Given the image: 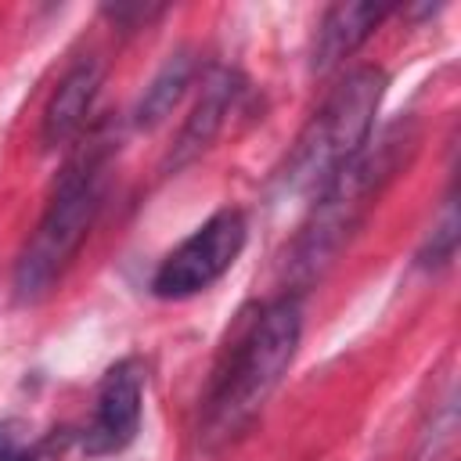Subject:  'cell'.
Returning <instances> with one entry per match:
<instances>
[{"mask_svg":"<svg viewBox=\"0 0 461 461\" xmlns=\"http://www.w3.org/2000/svg\"><path fill=\"white\" fill-rule=\"evenodd\" d=\"M303 335V306L295 292H285L252 313H241L230 342L223 346L202 414V439L220 447L234 439L263 411L267 396L285 378Z\"/></svg>","mask_w":461,"mask_h":461,"instance_id":"1","label":"cell"},{"mask_svg":"<svg viewBox=\"0 0 461 461\" xmlns=\"http://www.w3.org/2000/svg\"><path fill=\"white\" fill-rule=\"evenodd\" d=\"M241 94H245L241 72L212 68L205 76V83H202V94H198V101H194V108H191V115H187L173 151H169V166H187L191 158H198L212 144V137L223 130V122L234 112Z\"/></svg>","mask_w":461,"mask_h":461,"instance_id":"7","label":"cell"},{"mask_svg":"<svg viewBox=\"0 0 461 461\" xmlns=\"http://www.w3.org/2000/svg\"><path fill=\"white\" fill-rule=\"evenodd\" d=\"M101 79H104V61L86 54L79 58L58 83L54 97L47 101V112H43V144L47 148H58L65 140H72L83 126H86V115L94 108V97L101 90Z\"/></svg>","mask_w":461,"mask_h":461,"instance_id":"8","label":"cell"},{"mask_svg":"<svg viewBox=\"0 0 461 461\" xmlns=\"http://www.w3.org/2000/svg\"><path fill=\"white\" fill-rule=\"evenodd\" d=\"M385 14H389L385 4H367V0L328 7L324 18H321V25H317L313 50H310L313 72H328V68L342 65V61L378 29V22H382Z\"/></svg>","mask_w":461,"mask_h":461,"instance_id":"9","label":"cell"},{"mask_svg":"<svg viewBox=\"0 0 461 461\" xmlns=\"http://www.w3.org/2000/svg\"><path fill=\"white\" fill-rule=\"evenodd\" d=\"M104 14L122 29V32H130V29H140V25H148L151 18H158L162 14V7H144V4H115V7H104Z\"/></svg>","mask_w":461,"mask_h":461,"instance_id":"12","label":"cell"},{"mask_svg":"<svg viewBox=\"0 0 461 461\" xmlns=\"http://www.w3.org/2000/svg\"><path fill=\"white\" fill-rule=\"evenodd\" d=\"M249 223L241 209H220L202 227H194L155 270L151 292L158 299H191L216 285L241 256Z\"/></svg>","mask_w":461,"mask_h":461,"instance_id":"5","label":"cell"},{"mask_svg":"<svg viewBox=\"0 0 461 461\" xmlns=\"http://www.w3.org/2000/svg\"><path fill=\"white\" fill-rule=\"evenodd\" d=\"M0 461H32V454L22 450V443L7 421H0Z\"/></svg>","mask_w":461,"mask_h":461,"instance_id":"13","label":"cell"},{"mask_svg":"<svg viewBox=\"0 0 461 461\" xmlns=\"http://www.w3.org/2000/svg\"><path fill=\"white\" fill-rule=\"evenodd\" d=\"M385 72L360 65L324 97V104L299 130L285 166L277 169V191L285 198H317L328 180L360 155L375 130V115L385 97Z\"/></svg>","mask_w":461,"mask_h":461,"instance_id":"3","label":"cell"},{"mask_svg":"<svg viewBox=\"0 0 461 461\" xmlns=\"http://www.w3.org/2000/svg\"><path fill=\"white\" fill-rule=\"evenodd\" d=\"M454 245H457V216H454V205H450L443 227L432 230V238H429V245H425V252H421L418 259H421L425 267H443V263H450Z\"/></svg>","mask_w":461,"mask_h":461,"instance_id":"11","label":"cell"},{"mask_svg":"<svg viewBox=\"0 0 461 461\" xmlns=\"http://www.w3.org/2000/svg\"><path fill=\"white\" fill-rule=\"evenodd\" d=\"M418 151V126L411 119H400L385 126L375 140L360 148L353 162H346L328 187L317 194L306 227L299 230L292 245V274L295 277H313L321 274L339 249L349 241V234L360 227L375 198L389 187V180L411 162Z\"/></svg>","mask_w":461,"mask_h":461,"instance_id":"2","label":"cell"},{"mask_svg":"<svg viewBox=\"0 0 461 461\" xmlns=\"http://www.w3.org/2000/svg\"><path fill=\"white\" fill-rule=\"evenodd\" d=\"M104 158H108V148L104 140H97L61 169L54 194L14 263L18 303H40L61 281L72 256L86 241L104 202Z\"/></svg>","mask_w":461,"mask_h":461,"instance_id":"4","label":"cell"},{"mask_svg":"<svg viewBox=\"0 0 461 461\" xmlns=\"http://www.w3.org/2000/svg\"><path fill=\"white\" fill-rule=\"evenodd\" d=\"M191 72H194V61H191L187 50L169 54V61H166V65L155 72V79L144 86V97L137 101L133 122H137L140 130L158 126V122L176 108V101L184 97V90H187V83H191Z\"/></svg>","mask_w":461,"mask_h":461,"instance_id":"10","label":"cell"},{"mask_svg":"<svg viewBox=\"0 0 461 461\" xmlns=\"http://www.w3.org/2000/svg\"><path fill=\"white\" fill-rule=\"evenodd\" d=\"M144 411V364L137 357L115 360L94 393V411L83 429V450L90 457L119 454L137 439Z\"/></svg>","mask_w":461,"mask_h":461,"instance_id":"6","label":"cell"}]
</instances>
